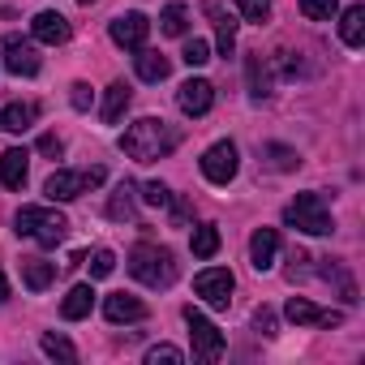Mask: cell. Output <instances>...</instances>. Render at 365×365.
Returning a JSON list of instances; mask_svg holds the SVG:
<instances>
[{
    "instance_id": "6da1fadb",
    "label": "cell",
    "mask_w": 365,
    "mask_h": 365,
    "mask_svg": "<svg viewBox=\"0 0 365 365\" xmlns=\"http://www.w3.org/2000/svg\"><path fill=\"white\" fill-rule=\"evenodd\" d=\"M172 146H176V133H172L163 120H155V116H142V120H133V125L120 133V150H125L129 159H138V163L163 159Z\"/></svg>"
},
{
    "instance_id": "7a4b0ae2",
    "label": "cell",
    "mask_w": 365,
    "mask_h": 365,
    "mask_svg": "<svg viewBox=\"0 0 365 365\" xmlns=\"http://www.w3.org/2000/svg\"><path fill=\"white\" fill-rule=\"evenodd\" d=\"M176 254L172 250H159V245H138L129 254V275L146 288H172L176 284Z\"/></svg>"
},
{
    "instance_id": "3957f363",
    "label": "cell",
    "mask_w": 365,
    "mask_h": 365,
    "mask_svg": "<svg viewBox=\"0 0 365 365\" xmlns=\"http://www.w3.org/2000/svg\"><path fill=\"white\" fill-rule=\"evenodd\" d=\"M14 224H18V237H31V241L48 245V250L69 237V220L61 211H52V207H22Z\"/></svg>"
},
{
    "instance_id": "277c9868",
    "label": "cell",
    "mask_w": 365,
    "mask_h": 365,
    "mask_svg": "<svg viewBox=\"0 0 365 365\" xmlns=\"http://www.w3.org/2000/svg\"><path fill=\"white\" fill-rule=\"evenodd\" d=\"M284 224L297 228V232H309V237H327L335 224H331V211L318 194H297V202L284 211Z\"/></svg>"
},
{
    "instance_id": "5b68a950",
    "label": "cell",
    "mask_w": 365,
    "mask_h": 365,
    "mask_svg": "<svg viewBox=\"0 0 365 365\" xmlns=\"http://www.w3.org/2000/svg\"><path fill=\"white\" fill-rule=\"evenodd\" d=\"M95 185H103V168H86V172H69V168H61V172H52L48 176V198L52 202H73V198H82L86 190H95Z\"/></svg>"
},
{
    "instance_id": "8992f818",
    "label": "cell",
    "mask_w": 365,
    "mask_h": 365,
    "mask_svg": "<svg viewBox=\"0 0 365 365\" xmlns=\"http://www.w3.org/2000/svg\"><path fill=\"white\" fill-rule=\"evenodd\" d=\"M185 327H190V339H194V356L198 361H220L224 356V335L215 331V322L207 314H198L194 305H185Z\"/></svg>"
},
{
    "instance_id": "52a82bcc",
    "label": "cell",
    "mask_w": 365,
    "mask_h": 365,
    "mask_svg": "<svg viewBox=\"0 0 365 365\" xmlns=\"http://www.w3.org/2000/svg\"><path fill=\"white\" fill-rule=\"evenodd\" d=\"M194 292H198L211 309H228V301H232V271H224V267H207V271H198Z\"/></svg>"
},
{
    "instance_id": "ba28073f",
    "label": "cell",
    "mask_w": 365,
    "mask_h": 365,
    "mask_svg": "<svg viewBox=\"0 0 365 365\" xmlns=\"http://www.w3.org/2000/svg\"><path fill=\"white\" fill-rule=\"evenodd\" d=\"M241 159H237V146L232 142H215L207 155H202V176L211 180V185H228V180L237 176Z\"/></svg>"
},
{
    "instance_id": "9c48e42d",
    "label": "cell",
    "mask_w": 365,
    "mask_h": 365,
    "mask_svg": "<svg viewBox=\"0 0 365 365\" xmlns=\"http://www.w3.org/2000/svg\"><path fill=\"white\" fill-rule=\"evenodd\" d=\"M112 43L116 48H129V52H138L142 43H146V35H150V22H146V14H120V18H112Z\"/></svg>"
},
{
    "instance_id": "30bf717a",
    "label": "cell",
    "mask_w": 365,
    "mask_h": 365,
    "mask_svg": "<svg viewBox=\"0 0 365 365\" xmlns=\"http://www.w3.org/2000/svg\"><path fill=\"white\" fill-rule=\"evenodd\" d=\"M5 69L18 73V78H35V73H39V52H35V43L22 39V35H9V39H5Z\"/></svg>"
},
{
    "instance_id": "8fae6325",
    "label": "cell",
    "mask_w": 365,
    "mask_h": 365,
    "mask_svg": "<svg viewBox=\"0 0 365 365\" xmlns=\"http://www.w3.org/2000/svg\"><path fill=\"white\" fill-rule=\"evenodd\" d=\"M176 103H180V112H185V116H207L211 103H215V86L207 78H190L185 86L176 91Z\"/></svg>"
},
{
    "instance_id": "7c38bea8",
    "label": "cell",
    "mask_w": 365,
    "mask_h": 365,
    "mask_svg": "<svg viewBox=\"0 0 365 365\" xmlns=\"http://www.w3.org/2000/svg\"><path fill=\"white\" fill-rule=\"evenodd\" d=\"M284 314H288V322H297V327H339V322H344V314L318 309V305L305 301V297H292V301L284 305Z\"/></svg>"
},
{
    "instance_id": "4fadbf2b",
    "label": "cell",
    "mask_w": 365,
    "mask_h": 365,
    "mask_svg": "<svg viewBox=\"0 0 365 365\" xmlns=\"http://www.w3.org/2000/svg\"><path fill=\"white\" fill-rule=\"evenodd\" d=\"M275 254H279V232L275 228H258L250 237V262H254V271H271Z\"/></svg>"
},
{
    "instance_id": "5bb4252c",
    "label": "cell",
    "mask_w": 365,
    "mask_h": 365,
    "mask_svg": "<svg viewBox=\"0 0 365 365\" xmlns=\"http://www.w3.org/2000/svg\"><path fill=\"white\" fill-rule=\"evenodd\" d=\"M103 318L108 322H142L146 318V305L138 297H129V292H112L103 301Z\"/></svg>"
},
{
    "instance_id": "9a60e30c",
    "label": "cell",
    "mask_w": 365,
    "mask_h": 365,
    "mask_svg": "<svg viewBox=\"0 0 365 365\" xmlns=\"http://www.w3.org/2000/svg\"><path fill=\"white\" fill-rule=\"evenodd\" d=\"M31 31H35V39L39 43H69V22L61 18V14H52V9H43V14H35V22H31Z\"/></svg>"
},
{
    "instance_id": "2e32d148",
    "label": "cell",
    "mask_w": 365,
    "mask_h": 365,
    "mask_svg": "<svg viewBox=\"0 0 365 365\" xmlns=\"http://www.w3.org/2000/svg\"><path fill=\"white\" fill-rule=\"evenodd\" d=\"M26 168H31V155L26 150H5V155H0V180H5V190H22L26 185Z\"/></svg>"
},
{
    "instance_id": "e0dca14e",
    "label": "cell",
    "mask_w": 365,
    "mask_h": 365,
    "mask_svg": "<svg viewBox=\"0 0 365 365\" xmlns=\"http://www.w3.org/2000/svg\"><path fill=\"white\" fill-rule=\"evenodd\" d=\"M133 65H138V78H142V82H163V78L172 73L168 56H163V52H150V48H138Z\"/></svg>"
},
{
    "instance_id": "ac0fdd59",
    "label": "cell",
    "mask_w": 365,
    "mask_h": 365,
    "mask_svg": "<svg viewBox=\"0 0 365 365\" xmlns=\"http://www.w3.org/2000/svg\"><path fill=\"white\" fill-rule=\"evenodd\" d=\"M129 99H133V91H129V82H112V86H108V95H103V108H99V116H103V125H116V120L125 116V108H129Z\"/></svg>"
},
{
    "instance_id": "d6986e66",
    "label": "cell",
    "mask_w": 365,
    "mask_h": 365,
    "mask_svg": "<svg viewBox=\"0 0 365 365\" xmlns=\"http://www.w3.org/2000/svg\"><path fill=\"white\" fill-rule=\"evenodd\" d=\"M91 305H95V288H91V284H78V288H69V297L61 301V318L78 322V318L91 314Z\"/></svg>"
},
{
    "instance_id": "ffe728a7",
    "label": "cell",
    "mask_w": 365,
    "mask_h": 365,
    "mask_svg": "<svg viewBox=\"0 0 365 365\" xmlns=\"http://www.w3.org/2000/svg\"><path fill=\"white\" fill-rule=\"evenodd\" d=\"M22 279L31 292H43L52 279H56V262H43V258H22Z\"/></svg>"
},
{
    "instance_id": "44dd1931",
    "label": "cell",
    "mask_w": 365,
    "mask_h": 365,
    "mask_svg": "<svg viewBox=\"0 0 365 365\" xmlns=\"http://www.w3.org/2000/svg\"><path fill=\"white\" fill-rule=\"evenodd\" d=\"M339 39H344L348 48H361V43H365V9H361V5L344 9V18H339Z\"/></svg>"
},
{
    "instance_id": "7402d4cb",
    "label": "cell",
    "mask_w": 365,
    "mask_h": 365,
    "mask_svg": "<svg viewBox=\"0 0 365 365\" xmlns=\"http://www.w3.org/2000/svg\"><path fill=\"white\" fill-rule=\"evenodd\" d=\"M31 120H35V103H9V108H0V129H5V133H22V129H31Z\"/></svg>"
},
{
    "instance_id": "603a6c76",
    "label": "cell",
    "mask_w": 365,
    "mask_h": 365,
    "mask_svg": "<svg viewBox=\"0 0 365 365\" xmlns=\"http://www.w3.org/2000/svg\"><path fill=\"white\" fill-rule=\"evenodd\" d=\"M190 250H194V258H215V254H220V228H215V224H202V228H194V237H190Z\"/></svg>"
},
{
    "instance_id": "cb8c5ba5",
    "label": "cell",
    "mask_w": 365,
    "mask_h": 365,
    "mask_svg": "<svg viewBox=\"0 0 365 365\" xmlns=\"http://www.w3.org/2000/svg\"><path fill=\"white\" fill-rule=\"evenodd\" d=\"M133 215H138V202H133V185H120V190L112 194V202H108V220L125 224V220H133Z\"/></svg>"
},
{
    "instance_id": "d4e9b609",
    "label": "cell",
    "mask_w": 365,
    "mask_h": 365,
    "mask_svg": "<svg viewBox=\"0 0 365 365\" xmlns=\"http://www.w3.org/2000/svg\"><path fill=\"white\" fill-rule=\"evenodd\" d=\"M245 69H250V95H254V99H262V95H271V78H267V65H262V52H250V61H245Z\"/></svg>"
},
{
    "instance_id": "484cf974",
    "label": "cell",
    "mask_w": 365,
    "mask_h": 365,
    "mask_svg": "<svg viewBox=\"0 0 365 365\" xmlns=\"http://www.w3.org/2000/svg\"><path fill=\"white\" fill-rule=\"evenodd\" d=\"M159 26H163V35H185V31H190V9L172 0V5L159 14Z\"/></svg>"
},
{
    "instance_id": "4316f807",
    "label": "cell",
    "mask_w": 365,
    "mask_h": 365,
    "mask_svg": "<svg viewBox=\"0 0 365 365\" xmlns=\"http://www.w3.org/2000/svg\"><path fill=\"white\" fill-rule=\"evenodd\" d=\"M39 344H43V352H48L52 361H78V348H73V344H69L65 335H52V331H48V335H43Z\"/></svg>"
},
{
    "instance_id": "83f0119b",
    "label": "cell",
    "mask_w": 365,
    "mask_h": 365,
    "mask_svg": "<svg viewBox=\"0 0 365 365\" xmlns=\"http://www.w3.org/2000/svg\"><path fill=\"white\" fill-rule=\"evenodd\" d=\"M297 5H301V14L309 22H331L335 9H339V0H297Z\"/></svg>"
},
{
    "instance_id": "f1b7e54d",
    "label": "cell",
    "mask_w": 365,
    "mask_h": 365,
    "mask_svg": "<svg viewBox=\"0 0 365 365\" xmlns=\"http://www.w3.org/2000/svg\"><path fill=\"white\" fill-rule=\"evenodd\" d=\"M180 61H185L190 69L207 65V61H211V43H207V39H190V43H185V52H180Z\"/></svg>"
},
{
    "instance_id": "f546056e",
    "label": "cell",
    "mask_w": 365,
    "mask_h": 365,
    "mask_svg": "<svg viewBox=\"0 0 365 365\" xmlns=\"http://www.w3.org/2000/svg\"><path fill=\"white\" fill-rule=\"evenodd\" d=\"M116 271V254L112 250H95L91 254V279H108Z\"/></svg>"
},
{
    "instance_id": "4dcf8cb0",
    "label": "cell",
    "mask_w": 365,
    "mask_h": 365,
    "mask_svg": "<svg viewBox=\"0 0 365 365\" xmlns=\"http://www.w3.org/2000/svg\"><path fill=\"white\" fill-rule=\"evenodd\" d=\"M237 5H241L245 22H254V26H262L271 18V0H237Z\"/></svg>"
},
{
    "instance_id": "1f68e13d",
    "label": "cell",
    "mask_w": 365,
    "mask_h": 365,
    "mask_svg": "<svg viewBox=\"0 0 365 365\" xmlns=\"http://www.w3.org/2000/svg\"><path fill=\"white\" fill-rule=\"evenodd\" d=\"M159 361H168V365H180V361H185V352H180V348H172V344H155V348L146 352V365H159Z\"/></svg>"
},
{
    "instance_id": "d6a6232c",
    "label": "cell",
    "mask_w": 365,
    "mask_h": 365,
    "mask_svg": "<svg viewBox=\"0 0 365 365\" xmlns=\"http://www.w3.org/2000/svg\"><path fill=\"white\" fill-rule=\"evenodd\" d=\"M142 198H146L150 207H168V202H172V194H168L163 180H146V185H142Z\"/></svg>"
},
{
    "instance_id": "836d02e7",
    "label": "cell",
    "mask_w": 365,
    "mask_h": 365,
    "mask_svg": "<svg viewBox=\"0 0 365 365\" xmlns=\"http://www.w3.org/2000/svg\"><path fill=\"white\" fill-rule=\"evenodd\" d=\"M232 48H237V22L220 18V56H232Z\"/></svg>"
},
{
    "instance_id": "e575fe53",
    "label": "cell",
    "mask_w": 365,
    "mask_h": 365,
    "mask_svg": "<svg viewBox=\"0 0 365 365\" xmlns=\"http://www.w3.org/2000/svg\"><path fill=\"white\" fill-rule=\"evenodd\" d=\"M267 155H271V163L279 168V172H288V168H297L301 159H297V150H288V146H267Z\"/></svg>"
},
{
    "instance_id": "d590c367",
    "label": "cell",
    "mask_w": 365,
    "mask_h": 365,
    "mask_svg": "<svg viewBox=\"0 0 365 365\" xmlns=\"http://www.w3.org/2000/svg\"><path fill=\"white\" fill-rule=\"evenodd\" d=\"M91 99H95V95H91V86H86V82H73V86H69V103H73L78 112H86V108H91Z\"/></svg>"
},
{
    "instance_id": "8d00e7d4",
    "label": "cell",
    "mask_w": 365,
    "mask_h": 365,
    "mask_svg": "<svg viewBox=\"0 0 365 365\" xmlns=\"http://www.w3.org/2000/svg\"><path fill=\"white\" fill-rule=\"evenodd\" d=\"M39 150H43L48 159H61V150H65V142H61L56 133H43V138H39Z\"/></svg>"
},
{
    "instance_id": "74e56055",
    "label": "cell",
    "mask_w": 365,
    "mask_h": 365,
    "mask_svg": "<svg viewBox=\"0 0 365 365\" xmlns=\"http://www.w3.org/2000/svg\"><path fill=\"white\" fill-rule=\"evenodd\" d=\"M254 327H258V331H262V335H275V314H271V309H267V305H262V309H258V314H254Z\"/></svg>"
},
{
    "instance_id": "f35d334b",
    "label": "cell",
    "mask_w": 365,
    "mask_h": 365,
    "mask_svg": "<svg viewBox=\"0 0 365 365\" xmlns=\"http://www.w3.org/2000/svg\"><path fill=\"white\" fill-rule=\"evenodd\" d=\"M185 220H190V207H185V202H176V207H172V224L180 228V224H185Z\"/></svg>"
},
{
    "instance_id": "ab89813d",
    "label": "cell",
    "mask_w": 365,
    "mask_h": 365,
    "mask_svg": "<svg viewBox=\"0 0 365 365\" xmlns=\"http://www.w3.org/2000/svg\"><path fill=\"white\" fill-rule=\"evenodd\" d=\"M9 297V279H5V271H0V301Z\"/></svg>"
},
{
    "instance_id": "60d3db41",
    "label": "cell",
    "mask_w": 365,
    "mask_h": 365,
    "mask_svg": "<svg viewBox=\"0 0 365 365\" xmlns=\"http://www.w3.org/2000/svg\"><path fill=\"white\" fill-rule=\"evenodd\" d=\"M78 5H95V0H78Z\"/></svg>"
}]
</instances>
